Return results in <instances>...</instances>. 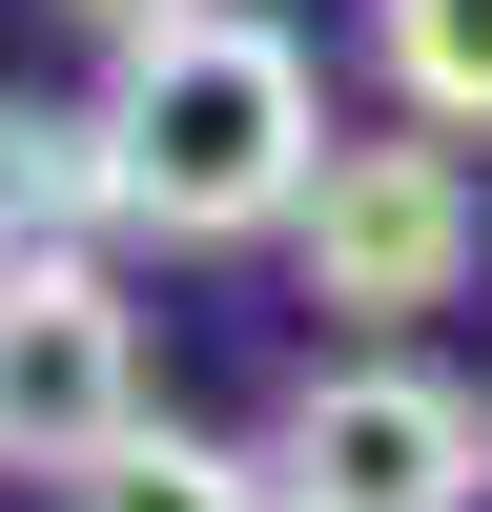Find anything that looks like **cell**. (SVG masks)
<instances>
[{"mask_svg":"<svg viewBox=\"0 0 492 512\" xmlns=\"http://www.w3.org/2000/svg\"><path fill=\"white\" fill-rule=\"evenodd\" d=\"M123 205H144L164 246H246V226H308L328 185V82L287 21H246V0H205V21L123 41Z\"/></svg>","mask_w":492,"mask_h":512,"instance_id":"cell-1","label":"cell"},{"mask_svg":"<svg viewBox=\"0 0 492 512\" xmlns=\"http://www.w3.org/2000/svg\"><path fill=\"white\" fill-rule=\"evenodd\" d=\"M287 267H308L328 328H431L451 287L492 267V185H472V144H431V123L328 144V185H308V226H287Z\"/></svg>","mask_w":492,"mask_h":512,"instance_id":"cell-2","label":"cell"},{"mask_svg":"<svg viewBox=\"0 0 492 512\" xmlns=\"http://www.w3.org/2000/svg\"><path fill=\"white\" fill-rule=\"evenodd\" d=\"M267 492L287 512H472L492 492V410L451 390V369H390V349L328 369L308 349V390H287V431H267Z\"/></svg>","mask_w":492,"mask_h":512,"instance_id":"cell-3","label":"cell"},{"mask_svg":"<svg viewBox=\"0 0 492 512\" xmlns=\"http://www.w3.org/2000/svg\"><path fill=\"white\" fill-rule=\"evenodd\" d=\"M123 431H144V328H123V287L103 267H21L0 287V472L82 492Z\"/></svg>","mask_w":492,"mask_h":512,"instance_id":"cell-4","label":"cell"},{"mask_svg":"<svg viewBox=\"0 0 492 512\" xmlns=\"http://www.w3.org/2000/svg\"><path fill=\"white\" fill-rule=\"evenodd\" d=\"M103 226H144V205H123V123L0 103V287L21 267H103Z\"/></svg>","mask_w":492,"mask_h":512,"instance_id":"cell-5","label":"cell"},{"mask_svg":"<svg viewBox=\"0 0 492 512\" xmlns=\"http://www.w3.org/2000/svg\"><path fill=\"white\" fill-rule=\"evenodd\" d=\"M369 62H390V103L431 144H472L492 123V0H369Z\"/></svg>","mask_w":492,"mask_h":512,"instance_id":"cell-6","label":"cell"},{"mask_svg":"<svg viewBox=\"0 0 492 512\" xmlns=\"http://www.w3.org/2000/svg\"><path fill=\"white\" fill-rule=\"evenodd\" d=\"M62 512H287L267 492V451H205V431H123L103 472H82Z\"/></svg>","mask_w":492,"mask_h":512,"instance_id":"cell-7","label":"cell"},{"mask_svg":"<svg viewBox=\"0 0 492 512\" xmlns=\"http://www.w3.org/2000/svg\"><path fill=\"white\" fill-rule=\"evenodd\" d=\"M62 21H103V41H164V21H205V0H62Z\"/></svg>","mask_w":492,"mask_h":512,"instance_id":"cell-8","label":"cell"}]
</instances>
